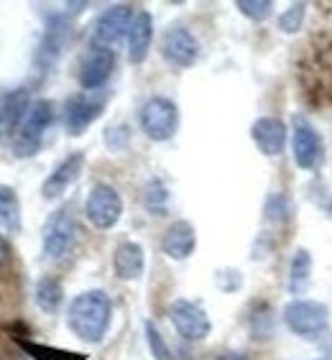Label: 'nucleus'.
I'll list each match as a JSON object with an SVG mask.
<instances>
[{
  "label": "nucleus",
  "mask_w": 332,
  "mask_h": 360,
  "mask_svg": "<svg viewBox=\"0 0 332 360\" xmlns=\"http://www.w3.org/2000/svg\"><path fill=\"white\" fill-rule=\"evenodd\" d=\"M54 123V103L51 100H34L26 120L18 128L13 139V156L15 159H31L42 151L44 136H46L49 125Z\"/></svg>",
  "instance_id": "2"
},
{
  "label": "nucleus",
  "mask_w": 332,
  "mask_h": 360,
  "mask_svg": "<svg viewBox=\"0 0 332 360\" xmlns=\"http://www.w3.org/2000/svg\"><path fill=\"white\" fill-rule=\"evenodd\" d=\"M161 56L166 64H172L177 70H189L200 59V41L184 26L166 28L164 39H161Z\"/></svg>",
  "instance_id": "11"
},
{
  "label": "nucleus",
  "mask_w": 332,
  "mask_h": 360,
  "mask_svg": "<svg viewBox=\"0 0 332 360\" xmlns=\"http://www.w3.org/2000/svg\"><path fill=\"white\" fill-rule=\"evenodd\" d=\"M250 139L256 143V148L263 156H281L286 146V125L284 120L274 118V115H263L256 123L250 125Z\"/></svg>",
  "instance_id": "16"
},
{
  "label": "nucleus",
  "mask_w": 332,
  "mask_h": 360,
  "mask_svg": "<svg viewBox=\"0 0 332 360\" xmlns=\"http://www.w3.org/2000/svg\"><path fill=\"white\" fill-rule=\"evenodd\" d=\"M113 70H115V54H113L110 49L92 46L90 51L79 59L77 82L82 84L84 92H97L100 87H105L108 79H110Z\"/></svg>",
  "instance_id": "12"
},
{
  "label": "nucleus",
  "mask_w": 332,
  "mask_h": 360,
  "mask_svg": "<svg viewBox=\"0 0 332 360\" xmlns=\"http://www.w3.org/2000/svg\"><path fill=\"white\" fill-rule=\"evenodd\" d=\"M284 322L299 338H319L330 327V309L312 299H294L284 307Z\"/></svg>",
  "instance_id": "4"
},
{
  "label": "nucleus",
  "mask_w": 332,
  "mask_h": 360,
  "mask_svg": "<svg viewBox=\"0 0 332 360\" xmlns=\"http://www.w3.org/2000/svg\"><path fill=\"white\" fill-rule=\"evenodd\" d=\"M131 141V131L125 128V125H118V128H108L105 131V143L110 151H123L125 146Z\"/></svg>",
  "instance_id": "27"
},
{
  "label": "nucleus",
  "mask_w": 332,
  "mask_h": 360,
  "mask_svg": "<svg viewBox=\"0 0 332 360\" xmlns=\"http://www.w3.org/2000/svg\"><path fill=\"white\" fill-rule=\"evenodd\" d=\"M312 276V256L307 248H297L289 266V291L291 294H302L305 286L309 284Z\"/></svg>",
  "instance_id": "21"
},
{
  "label": "nucleus",
  "mask_w": 332,
  "mask_h": 360,
  "mask_svg": "<svg viewBox=\"0 0 332 360\" xmlns=\"http://www.w3.org/2000/svg\"><path fill=\"white\" fill-rule=\"evenodd\" d=\"M0 228L6 233H21V200L13 187L0 184Z\"/></svg>",
  "instance_id": "20"
},
{
  "label": "nucleus",
  "mask_w": 332,
  "mask_h": 360,
  "mask_svg": "<svg viewBox=\"0 0 332 360\" xmlns=\"http://www.w3.org/2000/svg\"><path fill=\"white\" fill-rule=\"evenodd\" d=\"M153 44V15L148 11H139L133 18V26L128 31V62L143 64Z\"/></svg>",
  "instance_id": "18"
},
{
  "label": "nucleus",
  "mask_w": 332,
  "mask_h": 360,
  "mask_svg": "<svg viewBox=\"0 0 332 360\" xmlns=\"http://www.w3.org/2000/svg\"><path fill=\"white\" fill-rule=\"evenodd\" d=\"M146 340H148V347H151L153 358L156 360H172V350H169V345L164 342V338H161V333L156 330L153 322H146Z\"/></svg>",
  "instance_id": "26"
},
{
  "label": "nucleus",
  "mask_w": 332,
  "mask_h": 360,
  "mask_svg": "<svg viewBox=\"0 0 332 360\" xmlns=\"http://www.w3.org/2000/svg\"><path fill=\"white\" fill-rule=\"evenodd\" d=\"M67 39H70V13H51L46 21L44 39L39 44V51H36V70L42 75L51 72V67L59 62V56L67 46Z\"/></svg>",
  "instance_id": "10"
},
{
  "label": "nucleus",
  "mask_w": 332,
  "mask_h": 360,
  "mask_svg": "<svg viewBox=\"0 0 332 360\" xmlns=\"http://www.w3.org/2000/svg\"><path fill=\"white\" fill-rule=\"evenodd\" d=\"M139 125L146 139L164 143V141L177 136V128H179V108H177L174 100H169L164 95L148 97L139 110Z\"/></svg>",
  "instance_id": "3"
},
{
  "label": "nucleus",
  "mask_w": 332,
  "mask_h": 360,
  "mask_svg": "<svg viewBox=\"0 0 332 360\" xmlns=\"http://www.w3.org/2000/svg\"><path fill=\"white\" fill-rule=\"evenodd\" d=\"M166 202H169V192L159 179H151L143 187V205L153 215H166Z\"/></svg>",
  "instance_id": "23"
},
{
  "label": "nucleus",
  "mask_w": 332,
  "mask_h": 360,
  "mask_svg": "<svg viewBox=\"0 0 332 360\" xmlns=\"http://www.w3.org/2000/svg\"><path fill=\"white\" fill-rule=\"evenodd\" d=\"M62 302H64V289L56 278L46 276L36 284V304H39L42 312L54 314L56 309L62 307Z\"/></svg>",
  "instance_id": "22"
},
{
  "label": "nucleus",
  "mask_w": 332,
  "mask_h": 360,
  "mask_svg": "<svg viewBox=\"0 0 332 360\" xmlns=\"http://www.w3.org/2000/svg\"><path fill=\"white\" fill-rule=\"evenodd\" d=\"M236 8L250 21H266L274 13V3L271 0H238Z\"/></svg>",
  "instance_id": "25"
},
{
  "label": "nucleus",
  "mask_w": 332,
  "mask_h": 360,
  "mask_svg": "<svg viewBox=\"0 0 332 360\" xmlns=\"http://www.w3.org/2000/svg\"><path fill=\"white\" fill-rule=\"evenodd\" d=\"M108 97L103 92H77L64 105V128L70 136H82L105 110Z\"/></svg>",
  "instance_id": "8"
},
{
  "label": "nucleus",
  "mask_w": 332,
  "mask_h": 360,
  "mask_svg": "<svg viewBox=\"0 0 332 360\" xmlns=\"http://www.w3.org/2000/svg\"><path fill=\"white\" fill-rule=\"evenodd\" d=\"M133 18H136V11L128 3H118V6H110L108 11H103L95 26H92V46L113 51L128 36Z\"/></svg>",
  "instance_id": "7"
},
{
  "label": "nucleus",
  "mask_w": 332,
  "mask_h": 360,
  "mask_svg": "<svg viewBox=\"0 0 332 360\" xmlns=\"http://www.w3.org/2000/svg\"><path fill=\"white\" fill-rule=\"evenodd\" d=\"M197 248V230L189 220H177L166 228L161 238V250L174 261H187Z\"/></svg>",
  "instance_id": "17"
},
{
  "label": "nucleus",
  "mask_w": 332,
  "mask_h": 360,
  "mask_svg": "<svg viewBox=\"0 0 332 360\" xmlns=\"http://www.w3.org/2000/svg\"><path fill=\"white\" fill-rule=\"evenodd\" d=\"M305 13H307V6L305 3H294L284 11V13L279 15V31L281 34H297L302 23H305Z\"/></svg>",
  "instance_id": "24"
},
{
  "label": "nucleus",
  "mask_w": 332,
  "mask_h": 360,
  "mask_svg": "<svg viewBox=\"0 0 332 360\" xmlns=\"http://www.w3.org/2000/svg\"><path fill=\"white\" fill-rule=\"evenodd\" d=\"M8 258H11V248H8V243L3 240V236H0V266H6Z\"/></svg>",
  "instance_id": "28"
},
{
  "label": "nucleus",
  "mask_w": 332,
  "mask_h": 360,
  "mask_svg": "<svg viewBox=\"0 0 332 360\" xmlns=\"http://www.w3.org/2000/svg\"><path fill=\"white\" fill-rule=\"evenodd\" d=\"M31 92L26 87H15L0 95V143H6L26 120L31 110Z\"/></svg>",
  "instance_id": "14"
},
{
  "label": "nucleus",
  "mask_w": 332,
  "mask_h": 360,
  "mask_svg": "<svg viewBox=\"0 0 332 360\" xmlns=\"http://www.w3.org/2000/svg\"><path fill=\"white\" fill-rule=\"evenodd\" d=\"M217 360H250L248 355H243V353H225V355H220Z\"/></svg>",
  "instance_id": "29"
},
{
  "label": "nucleus",
  "mask_w": 332,
  "mask_h": 360,
  "mask_svg": "<svg viewBox=\"0 0 332 360\" xmlns=\"http://www.w3.org/2000/svg\"><path fill=\"white\" fill-rule=\"evenodd\" d=\"M113 319V302L110 297L100 289L82 291L79 297L72 299L70 312H67V325L82 340V342H100L110 327Z\"/></svg>",
  "instance_id": "1"
},
{
  "label": "nucleus",
  "mask_w": 332,
  "mask_h": 360,
  "mask_svg": "<svg viewBox=\"0 0 332 360\" xmlns=\"http://www.w3.org/2000/svg\"><path fill=\"white\" fill-rule=\"evenodd\" d=\"M84 172V153L82 151H75L70 153L67 159H62L59 164L54 167V172L49 174L46 179L42 184V197L44 200H59L67 189L75 184Z\"/></svg>",
  "instance_id": "15"
},
{
  "label": "nucleus",
  "mask_w": 332,
  "mask_h": 360,
  "mask_svg": "<svg viewBox=\"0 0 332 360\" xmlns=\"http://www.w3.org/2000/svg\"><path fill=\"white\" fill-rule=\"evenodd\" d=\"M84 215H87L92 228L97 230L115 228L118 220L123 217V197L113 184L97 181L87 194V200H84Z\"/></svg>",
  "instance_id": "5"
},
{
  "label": "nucleus",
  "mask_w": 332,
  "mask_h": 360,
  "mask_svg": "<svg viewBox=\"0 0 332 360\" xmlns=\"http://www.w3.org/2000/svg\"><path fill=\"white\" fill-rule=\"evenodd\" d=\"M146 269V253L139 243L125 240L113 253V271L120 281H139Z\"/></svg>",
  "instance_id": "19"
},
{
  "label": "nucleus",
  "mask_w": 332,
  "mask_h": 360,
  "mask_svg": "<svg viewBox=\"0 0 332 360\" xmlns=\"http://www.w3.org/2000/svg\"><path fill=\"white\" fill-rule=\"evenodd\" d=\"M77 240V220L72 215V207H59L56 212H51V217L44 225V256L49 261H62Z\"/></svg>",
  "instance_id": "6"
},
{
  "label": "nucleus",
  "mask_w": 332,
  "mask_h": 360,
  "mask_svg": "<svg viewBox=\"0 0 332 360\" xmlns=\"http://www.w3.org/2000/svg\"><path fill=\"white\" fill-rule=\"evenodd\" d=\"M169 317H172L174 330L189 342H200L212 333V322H210L208 312L189 299H174L169 307Z\"/></svg>",
  "instance_id": "9"
},
{
  "label": "nucleus",
  "mask_w": 332,
  "mask_h": 360,
  "mask_svg": "<svg viewBox=\"0 0 332 360\" xmlns=\"http://www.w3.org/2000/svg\"><path fill=\"white\" fill-rule=\"evenodd\" d=\"M291 153H294V164L299 169H305V172H312V169H317L322 164V139L305 118H294Z\"/></svg>",
  "instance_id": "13"
}]
</instances>
